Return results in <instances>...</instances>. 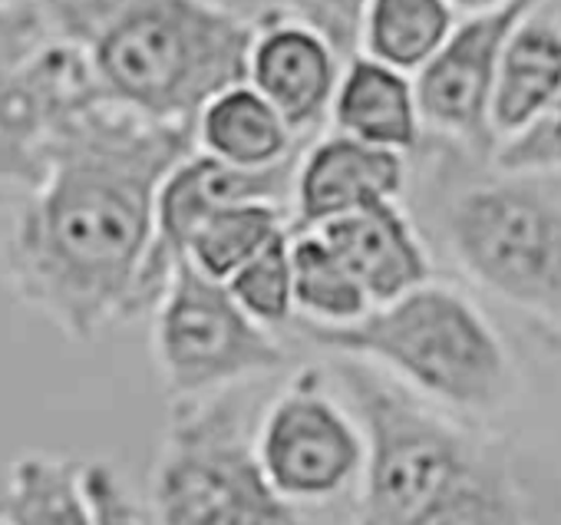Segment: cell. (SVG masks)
Segmentation results:
<instances>
[{
  "instance_id": "cell-1",
  "label": "cell",
  "mask_w": 561,
  "mask_h": 525,
  "mask_svg": "<svg viewBox=\"0 0 561 525\" xmlns=\"http://www.w3.org/2000/svg\"><path fill=\"white\" fill-rule=\"evenodd\" d=\"M195 149V126L103 100L67 116L47 142L44 175L0 235V278L14 298L77 344L133 321L159 189Z\"/></svg>"
},
{
  "instance_id": "cell-2",
  "label": "cell",
  "mask_w": 561,
  "mask_h": 525,
  "mask_svg": "<svg viewBox=\"0 0 561 525\" xmlns=\"http://www.w3.org/2000/svg\"><path fill=\"white\" fill-rule=\"evenodd\" d=\"M103 103L152 123L195 126L225 90L248 83L257 21L225 0H47Z\"/></svg>"
},
{
  "instance_id": "cell-3",
  "label": "cell",
  "mask_w": 561,
  "mask_h": 525,
  "mask_svg": "<svg viewBox=\"0 0 561 525\" xmlns=\"http://www.w3.org/2000/svg\"><path fill=\"white\" fill-rule=\"evenodd\" d=\"M331 374L367 436L354 525H531L499 446L433 413L367 361L337 357Z\"/></svg>"
},
{
  "instance_id": "cell-4",
  "label": "cell",
  "mask_w": 561,
  "mask_h": 525,
  "mask_svg": "<svg viewBox=\"0 0 561 525\" xmlns=\"http://www.w3.org/2000/svg\"><path fill=\"white\" fill-rule=\"evenodd\" d=\"M482 162L446 142L420 195L426 231L476 285L561 331V198Z\"/></svg>"
},
{
  "instance_id": "cell-5",
  "label": "cell",
  "mask_w": 561,
  "mask_h": 525,
  "mask_svg": "<svg viewBox=\"0 0 561 525\" xmlns=\"http://www.w3.org/2000/svg\"><path fill=\"white\" fill-rule=\"evenodd\" d=\"M291 321L314 347L337 357L380 361L453 407L489 410L505 400L512 384L505 351L479 311L456 292L430 282L341 328Z\"/></svg>"
},
{
  "instance_id": "cell-6",
  "label": "cell",
  "mask_w": 561,
  "mask_h": 525,
  "mask_svg": "<svg viewBox=\"0 0 561 525\" xmlns=\"http://www.w3.org/2000/svg\"><path fill=\"white\" fill-rule=\"evenodd\" d=\"M152 512L159 525H308L264 476L234 393L172 403Z\"/></svg>"
},
{
  "instance_id": "cell-7",
  "label": "cell",
  "mask_w": 561,
  "mask_h": 525,
  "mask_svg": "<svg viewBox=\"0 0 561 525\" xmlns=\"http://www.w3.org/2000/svg\"><path fill=\"white\" fill-rule=\"evenodd\" d=\"M152 315V354L172 403L218 393L288 364L280 341L251 321L221 282L205 278L185 258L172 261Z\"/></svg>"
},
{
  "instance_id": "cell-8",
  "label": "cell",
  "mask_w": 561,
  "mask_h": 525,
  "mask_svg": "<svg viewBox=\"0 0 561 525\" xmlns=\"http://www.w3.org/2000/svg\"><path fill=\"white\" fill-rule=\"evenodd\" d=\"M321 367H305L271 403L257 459L271 486L298 502L341 492L364 463V440L328 393Z\"/></svg>"
},
{
  "instance_id": "cell-9",
  "label": "cell",
  "mask_w": 561,
  "mask_h": 525,
  "mask_svg": "<svg viewBox=\"0 0 561 525\" xmlns=\"http://www.w3.org/2000/svg\"><path fill=\"white\" fill-rule=\"evenodd\" d=\"M538 4L541 0H505V4L459 24L420 67L413 87L420 123H426L446 142L462 146L476 159L492 162L495 133L489 123V106L499 54L515 24Z\"/></svg>"
},
{
  "instance_id": "cell-10",
  "label": "cell",
  "mask_w": 561,
  "mask_h": 525,
  "mask_svg": "<svg viewBox=\"0 0 561 525\" xmlns=\"http://www.w3.org/2000/svg\"><path fill=\"white\" fill-rule=\"evenodd\" d=\"M100 103L80 54L57 34L21 67L0 73V189H31L44 175L54 129Z\"/></svg>"
},
{
  "instance_id": "cell-11",
  "label": "cell",
  "mask_w": 561,
  "mask_h": 525,
  "mask_svg": "<svg viewBox=\"0 0 561 525\" xmlns=\"http://www.w3.org/2000/svg\"><path fill=\"white\" fill-rule=\"evenodd\" d=\"M341 80V57L331 44L288 14L257 18L248 54V87L261 93L298 139L328 119Z\"/></svg>"
},
{
  "instance_id": "cell-12",
  "label": "cell",
  "mask_w": 561,
  "mask_h": 525,
  "mask_svg": "<svg viewBox=\"0 0 561 525\" xmlns=\"http://www.w3.org/2000/svg\"><path fill=\"white\" fill-rule=\"evenodd\" d=\"M407 185L400 152L331 133L301 152L291 192V231H311L347 212L397 202Z\"/></svg>"
},
{
  "instance_id": "cell-13",
  "label": "cell",
  "mask_w": 561,
  "mask_h": 525,
  "mask_svg": "<svg viewBox=\"0 0 561 525\" xmlns=\"http://www.w3.org/2000/svg\"><path fill=\"white\" fill-rule=\"evenodd\" d=\"M311 231H318V238L337 254L374 308L430 282V258L397 202L347 212Z\"/></svg>"
},
{
  "instance_id": "cell-14",
  "label": "cell",
  "mask_w": 561,
  "mask_h": 525,
  "mask_svg": "<svg viewBox=\"0 0 561 525\" xmlns=\"http://www.w3.org/2000/svg\"><path fill=\"white\" fill-rule=\"evenodd\" d=\"M561 93V21L541 8L528 11L508 34L492 87L489 123L495 136L531 126Z\"/></svg>"
},
{
  "instance_id": "cell-15",
  "label": "cell",
  "mask_w": 561,
  "mask_h": 525,
  "mask_svg": "<svg viewBox=\"0 0 561 525\" xmlns=\"http://www.w3.org/2000/svg\"><path fill=\"white\" fill-rule=\"evenodd\" d=\"M331 116L337 133L377 149L403 156L416 152L423 142V123L410 80L400 70H390L360 54L351 57L337 80Z\"/></svg>"
},
{
  "instance_id": "cell-16",
  "label": "cell",
  "mask_w": 561,
  "mask_h": 525,
  "mask_svg": "<svg viewBox=\"0 0 561 525\" xmlns=\"http://www.w3.org/2000/svg\"><path fill=\"white\" fill-rule=\"evenodd\" d=\"M301 139L248 83L218 93L195 123V146L238 169H267L301 152Z\"/></svg>"
},
{
  "instance_id": "cell-17",
  "label": "cell",
  "mask_w": 561,
  "mask_h": 525,
  "mask_svg": "<svg viewBox=\"0 0 561 525\" xmlns=\"http://www.w3.org/2000/svg\"><path fill=\"white\" fill-rule=\"evenodd\" d=\"M288 231V208L271 202H241L208 212L182 244V258L211 278L228 282L248 258Z\"/></svg>"
},
{
  "instance_id": "cell-18",
  "label": "cell",
  "mask_w": 561,
  "mask_h": 525,
  "mask_svg": "<svg viewBox=\"0 0 561 525\" xmlns=\"http://www.w3.org/2000/svg\"><path fill=\"white\" fill-rule=\"evenodd\" d=\"M4 525H93L83 466L50 453L14 459L4 495Z\"/></svg>"
},
{
  "instance_id": "cell-19",
  "label": "cell",
  "mask_w": 561,
  "mask_h": 525,
  "mask_svg": "<svg viewBox=\"0 0 561 525\" xmlns=\"http://www.w3.org/2000/svg\"><path fill=\"white\" fill-rule=\"evenodd\" d=\"M453 34L446 0H367L360 44L390 70H420Z\"/></svg>"
},
{
  "instance_id": "cell-20",
  "label": "cell",
  "mask_w": 561,
  "mask_h": 525,
  "mask_svg": "<svg viewBox=\"0 0 561 525\" xmlns=\"http://www.w3.org/2000/svg\"><path fill=\"white\" fill-rule=\"evenodd\" d=\"M291 278L298 321L341 328L360 321L374 308L318 231H291Z\"/></svg>"
},
{
  "instance_id": "cell-21",
  "label": "cell",
  "mask_w": 561,
  "mask_h": 525,
  "mask_svg": "<svg viewBox=\"0 0 561 525\" xmlns=\"http://www.w3.org/2000/svg\"><path fill=\"white\" fill-rule=\"evenodd\" d=\"M234 305L257 321L261 328L274 331L295 318V278H291V231H280L267 241L254 258L221 282Z\"/></svg>"
},
{
  "instance_id": "cell-22",
  "label": "cell",
  "mask_w": 561,
  "mask_h": 525,
  "mask_svg": "<svg viewBox=\"0 0 561 525\" xmlns=\"http://www.w3.org/2000/svg\"><path fill=\"white\" fill-rule=\"evenodd\" d=\"M492 166L508 175L561 169V93L548 103V110L531 126L508 136V142L495 146Z\"/></svg>"
},
{
  "instance_id": "cell-23",
  "label": "cell",
  "mask_w": 561,
  "mask_h": 525,
  "mask_svg": "<svg viewBox=\"0 0 561 525\" xmlns=\"http://www.w3.org/2000/svg\"><path fill=\"white\" fill-rule=\"evenodd\" d=\"M364 8L367 0H280V14L321 34L341 60L357 57Z\"/></svg>"
},
{
  "instance_id": "cell-24",
  "label": "cell",
  "mask_w": 561,
  "mask_h": 525,
  "mask_svg": "<svg viewBox=\"0 0 561 525\" xmlns=\"http://www.w3.org/2000/svg\"><path fill=\"white\" fill-rule=\"evenodd\" d=\"M50 37L47 0H0V73L21 67Z\"/></svg>"
},
{
  "instance_id": "cell-25",
  "label": "cell",
  "mask_w": 561,
  "mask_h": 525,
  "mask_svg": "<svg viewBox=\"0 0 561 525\" xmlns=\"http://www.w3.org/2000/svg\"><path fill=\"white\" fill-rule=\"evenodd\" d=\"M83 492L93 512V525H139L136 505L110 463L83 466Z\"/></svg>"
},
{
  "instance_id": "cell-26",
  "label": "cell",
  "mask_w": 561,
  "mask_h": 525,
  "mask_svg": "<svg viewBox=\"0 0 561 525\" xmlns=\"http://www.w3.org/2000/svg\"><path fill=\"white\" fill-rule=\"evenodd\" d=\"M449 4V0H446ZM453 4H459V8H469V11H492V8H499V4H505V0H453Z\"/></svg>"
},
{
  "instance_id": "cell-27",
  "label": "cell",
  "mask_w": 561,
  "mask_h": 525,
  "mask_svg": "<svg viewBox=\"0 0 561 525\" xmlns=\"http://www.w3.org/2000/svg\"><path fill=\"white\" fill-rule=\"evenodd\" d=\"M0 525H4V522H0Z\"/></svg>"
}]
</instances>
